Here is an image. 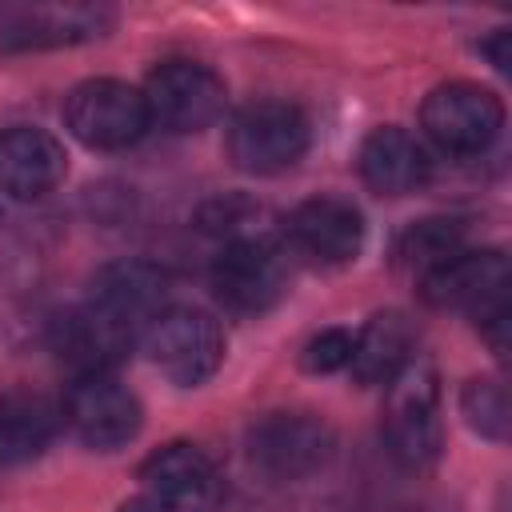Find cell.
Masks as SVG:
<instances>
[{
    "instance_id": "cell-1",
    "label": "cell",
    "mask_w": 512,
    "mask_h": 512,
    "mask_svg": "<svg viewBox=\"0 0 512 512\" xmlns=\"http://www.w3.org/2000/svg\"><path fill=\"white\" fill-rule=\"evenodd\" d=\"M384 440L392 456L408 468H424L440 456V380L428 360H408L384 396Z\"/></svg>"
},
{
    "instance_id": "cell-2",
    "label": "cell",
    "mask_w": 512,
    "mask_h": 512,
    "mask_svg": "<svg viewBox=\"0 0 512 512\" xmlns=\"http://www.w3.org/2000/svg\"><path fill=\"white\" fill-rule=\"evenodd\" d=\"M308 140H312L308 116L284 100L248 104L228 124V156L240 172L252 176H272L292 168L308 152Z\"/></svg>"
},
{
    "instance_id": "cell-3",
    "label": "cell",
    "mask_w": 512,
    "mask_h": 512,
    "mask_svg": "<svg viewBox=\"0 0 512 512\" xmlns=\"http://www.w3.org/2000/svg\"><path fill=\"white\" fill-rule=\"evenodd\" d=\"M140 492L120 512H212L220 480L212 460L192 444H168L140 468Z\"/></svg>"
},
{
    "instance_id": "cell-4",
    "label": "cell",
    "mask_w": 512,
    "mask_h": 512,
    "mask_svg": "<svg viewBox=\"0 0 512 512\" xmlns=\"http://www.w3.org/2000/svg\"><path fill=\"white\" fill-rule=\"evenodd\" d=\"M64 124L80 144L112 152L136 144L152 120L140 88L124 80H84L64 100Z\"/></svg>"
},
{
    "instance_id": "cell-5",
    "label": "cell",
    "mask_w": 512,
    "mask_h": 512,
    "mask_svg": "<svg viewBox=\"0 0 512 512\" xmlns=\"http://www.w3.org/2000/svg\"><path fill=\"white\" fill-rule=\"evenodd\" d=\"M144 348H148L152 364L172 384L192 388V384H204L220 368V360H224V332L200 308H164L148 324Z\"/></svg>"
},
{
    "instance_id": "cell-6",
    "label": "cell",
    "mask_w": 512,
    "mask_h": 512,
    "mask_svg": "<svg viewBox=\"0 0 512 512\" xmlns=\"http://www.w3.org/2000/svg\"><path fill=\"white\" fill-rule=\"evenodd\" d=\"M420 124L424 132L456 156H472L484 152L500 128H504V104L496 92L472 84V80H452L428 92L424 108H420Z\"/></svg>"
},
{
    "instance_id": "cell-7",
    "label": "cell",
    "mask_w": 512,
    "mask_h": 512,
    "mask_svg": "<svg viewBox=\"0 0 512 512\" xmlns=\"http://www.w3.org/2000/svg\"><path fill=\"white\" fill-rule=\"evenodd\" d=\"M224 80L196 60H168L148 76V120L168 132H200L224 116Z\"/></svg>"
},
{
    "instance_id": "cell-8",
    "label": "cell",
    "mask_w": 512,
    "mask_h": 512,
    "mask_svg": "<svg viewBox=\"0 0 512 512\" xmlns=\"http://www.w3.org/2000/svg\"><path fill=\"white\" fill-rule=\"evenodd\" d=\"M508 256L500 248H460L444 264L420 272V300L428 308H460V312H492L508 304Z\"/></svg>"
},
{
    "instance_id": "cell-9",
    "label": "cell",
    "mask_w": 512,
    "mask_h": 512,
    "mask_svg": "<svg viewBox=\"0 0 512 512\" xmlns=\"http://www.w3.org/2000/svg\"><path fill=\"white\" fill-rule=\"evenodd\" d=\"M336 448V436L324 420L304 412H276L264 416L248 432V456L252 464L272 480H300L328 464Z\"/></svg>"
},
{
    "instance_id": "cell-10",
    "label": "cell",
    "mask_w": 512,
    "mask_h": 512,
    "mask_svg": "<svg viewBox=\"0 0 512 512\" xmlns=\"http://www.w3.org/2000/svg\"><path fill=\"white\" fill-rule=\"evenodd\" d=\"M60 416L88 448H120L140 432V400L108 372H84L64 396Z\"/></svg>"
},
{
    "instance_id": "cell-11",
    "label": "cell",
    "mask_w": 512,
    "mask_h": 512,
    "mask_svg": "<svg viewBox=\"0 0 512 512\" xmlns=\"http://www.w3.org/2000/svg\"><path fill=\"white\" fill-rule=\"evenodd\" d=\"M212 284L232 312H264L288 288V260L268 236L228 240L216 256Z\"/></svg>"
},
{
    "instance_id": "cell-12",
    "label": "cell",
    "mask_w": 512,
    "mask_h": 512,
    "mask_svg": "<svg viewBox=\"0 0 512 512\" xmlns=\"http://www.w3.org/2000/svg\"><path fill=\"white\" fill-rule=\"evenodd\" d=\"M284 232L296 252L320 264H348L364 248V216L344 196H312L296 204Z\"/></svg>"
},
{
    "instance_id": "cell-13",
    "label": "cell",
    "mask_w": 512,
    "mask_h": 512,
    "mask_svg": "<svg viewBox=\"0 0 512 512\" xmlns=\"http://www.w3.org/2000/svg\"><path fill=\"white\" fill-rule=\"evenodd\" d=\"M68 172L64 144L44 128H4L0 132V192L16 200H36L52 192Z\"/></svg>"
},
{
    "instance_id": "cell-14",
    "label": "cell",
    "mask_w": 512,
    "mask_h": 512,
    "mask_svg": "<svg viewBox=\"0 0 512 512\" xmlns=\"http://www.w3.org/2000/svg\"><path fill=\"white\" fill-rule=\"evenodd\" d=\"M164 292H168L164 272H156L152 264H140V260H124V264H108L92 280L88 304H96L100 312H108L124 328L140 332V324H152L164 312L160 308Z\"/></svg>"
},
{
    "instance_id": "cell-15",
    "label": "cell",
    "mask_w": 512,
    "mask_h": 512,
    "mask_svg": "<svg viewBox=\"0 0 512 512\" xmlns=\"http://www.w3.org/2000/svg\"><path fill=\"white\" fill-rule=\"evenodd\" d=\"M428 168H432V160H428L424 144L396 124L376 128L360 148V176L380 196L416 192L428 180Z\"/></svg>"
},
{
    "instance_id": "cell-16",
    "label": "cell",
    "mask_w": 512,
    "mask_h": 512,
    "mask_svg": "<svg viewBox=\"0 0 512 512\" xmlns=\"http://www.w3.org/2000/svg\"><path fill=\"white\" fill-rule=\"evenodd\" d=\"M56 352L84 372H108L132 344V328H124L120 320H112L108 312H100L96 304H80L72 312H64L56 320Z\"/></svg>"
},
{
    "instance_id": "cell-17",
    "label": "cell",
    "mask_w": 512,
    "mask_h": 512,
    "mask_svg": "<svg viewBox=\"0 0 512 512\" xmlns=\"http://www.w3.org/2000/svg\"><path fill=\"white\" fill-rule=\"evenodd\" d=\"M60 428V408L52 396L36 388H4L0 392V464H20L44 452V444Z\"/></svg>"
},
{
    "instance_id": "cell-18",
    "label": "cell",
    "mask_w": 512,
    "mask_h": 512,
    "mask_svg": "<svg viewBox=\"0 0 512 512\" xmlns=\"http://www.w3.org/2000/svg\"><path fill=\"white\" fill-rule=\"evenodd\" d=\"M108 12L100 8H24L0 16V48H56L100 36Z\"/></svg>"
},
{
    "instance_id": "cell-19",
    "label": "cell",
    "mask_w": 512,
    "mask_h": 512,
    "mask_svg": "<svg viewBox=\"0 0 512 512\" xmlns=\"http://www.w3.org/2000/svg\"><path fill=\"white\" fill-rule=\"evenodd\" d=\"M412 320L404 312H376L352 340V376L360 384H388L412 360Z\"/></svg>"
},
{
    "instance_id": "cell-20",
    "label": "cell",
    "mask_w": 512,
    "mask_h": 512,
    "mask_svg": "<svg viewBox=\"0 0 512 512\" xmlns=\"http://www.w3.org/2000/svg\"><path fill=\"white\" fill-rule=\"evenodd\" d=\"M460 248H464V224L436 216V220H420V224H412V228L404 232V240H400V260H404L408 268L428 272V268L444 264L448 256H456Z\"/></svg>"
},
{
    "instance_id": "cell-21",
    "label": "cell",
    "mask_w": 512,
    "mask_h": 512,
    "mask_svg": "<svg viewBox=\"0 0 512 512\" xmlns=\"http://www.w3.org/2000/svg\"><path fill=\"white\" fill-rule=\"evenodd\" d=\"M460 412L480 436L508 440V392L500 380H492V376L468 380L460 392Z\"/></svg>"
},
{
    "instance_id": "cell-22",
    "label": "cell",
    "mask_w": 512,
    "mask_h": 512,
    "mask_svg": "<svg viewBox=\"0 0 512 512\" xmlns=\"http://www.w3.org/2000/svg\"><path fill=\"white\" fill-rule=\"evenodd\" d=\"M352 332L348 328H324V332H316L308 344H304V352H300V364L308 368V372H336V368H348V360H352Z\"/></svg>"
},
{
    "instance_id": "cell-23",
    "label": "cell",
    "mask_w": 512,
    "mask_h": 512,
    "mask_svg": "<svg viewBox=\"0 0 512 512\" xmlns=\"http://www.w3.org/2000/svg\"><path fill=\"white\" fill-rule=\"evenodd\" d=\"M508 44H512V32H508V28H500L492 40H484V44H480V52H484V56H492V64H496L500 72H508V64H512Z\"/></svg>"
}]
</instances>
